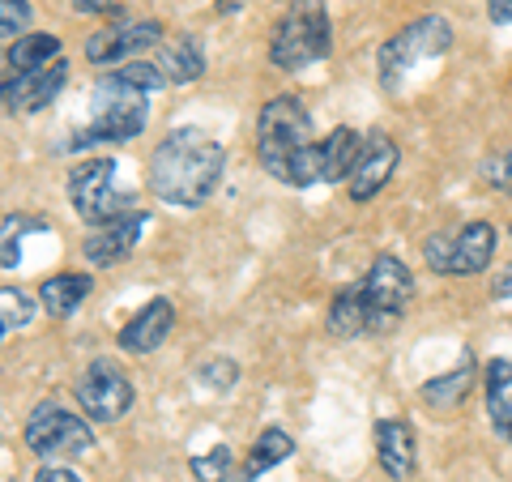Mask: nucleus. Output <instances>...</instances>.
Returning <instances> with one entry per match:
<instances>
[{"label":"nucleus","mask_w":512,"mask_h":482,"mask_svg":"<svg viewBox=\"0 0 512 482\" xmlns=\"http://www.w3.org/2000/svg\"><path fill=\"white\" fill-rule=\"evenodd\" d=\"M26 448L43 465H60L69 457H86L94 448V431L82 414L56 406V401H39L26 419Z\"/></svg>","instance_id":"nucleus-8"},{"label":"nucleus","mask_w":512,"mask_h":482,"mask_svg":"<svg viewBox=\"0 0 512 482\" xmlns=\"http://www.w3.org/2000/svg\"><path fill=\"white\" fill-rule=\"evenodd\" d=\"M30 231H43L39 218H26V214H9L0 222V269H13L22 261V235Z\"/></svg>","instance_id":"nucleus-25"},{"label":"nucleus","mask_w":512,"mask_h":482,"mask_svg":"<svg viewBox=\"0 0 512 482\" xmlns=\"http://www.w3.org/2000/svg\"><path fill=\"white\" fill-rule=\"evenodd\" d=\"M175 329V308L171 299H150L141 312H133V320L120 329L116 346L124 350V355H150V350H158L171 337Z\"/></svg>","instance_id":"nucleus-15"},{"label":"nucleus","mask_w":512,"mask_h":482,"mask_svg":"<svg viewBox=\"0 0 512 482\" xmlns=\"http://www.w3.org/2000/svg\"><path fill=\"white\" fill-rule=\"evenodd\" d=\"M244 5H252V0H218V13H222V18H231V13H239V9H244Z\"/></svg>","instance_id":"nucleus-36"},{"label":"nucleus","mask_w":512,"mask_h":482,"mask_svg":"<svg viewBox=\"0 0 512 482\" xmlns=\"http://www.w3.org/2000/svg\"><path fill=\"white\" fill-rule=\"evenodd\" d=\"M197 380L205 384V389H222V393H227L231 384L239 380V367H235V359H210L197 372Z\"/></svg>","instance_id":"nucleus-31"},{"label":"nucleus","mask_w":512,"mask_h":482,"mask_svg":"<svg viewBox=\"0 0 512 482\" xmlns=\"http://www.w3.org/2000/svg\"><path fill=\"white\" fill-rule=\"evenodd\" d=\"M474 380H478V363H474V350H461V359L448 367V372L440 376H431L423 384V401L431 410H457L461 401L470 397L474 389Z\"/></svg>","instance_id":"nucleus-17"},{"label":"nucleus","mask_w":512,"mask_h":482,"mask_svg":"<svg viewBox=\"0 0 512 482\" xmlns=\"http://www.w3.org/2000/svg\"><path fill=\"white\" fill-rule=\"evenodd\" d=\"M163 43V22H154V18H137V22H116V26H107L99 30V35H90L86 39V60L90 64H124L128 56H137V52H146V47H158Z\"/></svg>","instance_id":"nucleus-11"},{"label":"nucleus","mask_w":512,"mask_h":482,"mask_svg":"<svg viewBox=\"0 0 512 482\" xmlns=\"http://www.w3.org/2000/svg\"><path fill=\"white\" fill-rule=\"evenodd\" d=\"M35 482H82V478H77L69 465H43V470L35 474Z\"/></svg>","instance_id":"nucleus-32"},{"label":"nucleus","mask_w":512,"mask_h":482,"mask_svg":"<svg viewBox=\"0 0 512 482\" xmlns=\"http://www.w3.org/2000/svg\"><path fill=\"white\" fill-rule=\"evenodd\" d=\"M77 406L90 423H120L133 410V380L116 359H94L77 376Z\"/></svg>","instance_id":"nucleus-10"},{"label":"nucleus","mask_w":512,"mask_h":482,"mask_svg":"<svg viewBox=\"0 0 512 482\" xmlns=\"http://www.w3.org/2000/svg\"><path fill=\"white\" fill-rule=\"evenodd\" d=\"M111 73H116L124 86L141 90V94L167 90V77H163V69H158V60H124V64H116V69H111Z\"/></svg>","instance_id":"nucleus-27"},{"label":"nucleus","mask_w":512,"mask_h":482,"mask_svg":"<svg viewBox=\"0 0 512 482\" xmlns=\"http://www.w3.org/2000/svg\"><path fill=\"white\" fill-rule=\"evenodd\" d=\"M64 82H69V64L64 60L47 64L39 73H13L5 82V107L22 111V116H35V111L52 107V99L64 90Z\"/></svg>","instance_id":"nucleus-13"},{"label":"nucleus","mask_w":512,"mask_h":482,"mask_svg":"<svg viewBox=\"0 0 512 482\" xmlns=\"http://www.w3.org/2000/svg\"><path fill=\"white\" fill-rule=\"evenodd\" d=\"M372 440H376V461L380 470L389 474L393 482H406L419 465V453H414V431L406 419H380L372 427Z\"/></svg>","instance_id":"nucleus-16"},{"label":"nucleus","mask_w":512,"mask_h":482,"mask_svg":"<svg viewBox=\"0 0 512 482\" xmlns=\"http://www.w3.org/2000/svg\"><path fill=\"white\" fill-rule=\"evenodd\" d=\"M69 201L86 227H111L133 210V201L116 192V158H86L69 171Z\"/></svg>","instance_id":"nucleus-7"},{"label":"nucleus","mask_w":512,"mask_h":482,"mask_svg":"<svg viewBox=\"0 0 512 482\" xmlns=\"http://www.w3.org/2000/svg\"><path fill=\"white\" fill-rule=\"evenodd\" d=\"M73 9L77 13H103V9H111V0H73Z\"/></svg>","instance_id":"nucleus-35"},{"label":"nucleus","mask_w":512,"mask_h":482,"mask_svg":"<svg viewBox=\"0 0 512 482\" xmlns=\"http://www.w3.org/2000/svg\"><path fill=\"white\" fill-rule=\"evenodd\" d=\"M329 333L338 337H363L372 333V312H367V299H363V286L350 282L342 286L329 303Z\"/></svg>","instance_id":"nucleus-22"},{"label":"nucleus","mask_w":512,"mask_h":482,"mask_svg":"<svg viewBox=\"0 0 512 482\" xmlns=\"http://www.w3.org/2000/svg\"><path fill=\"white\" fill-rule=\"evenodd\" d=\"M491 299H512V265L491 282Z\"/></svg>","instance_id":"nucleus-34"},{"label":"nucleus","mask_w":512,"mask_h":482,"mask_svg":"<svg viewBox=\"0 0 512 482\" xmlns=\"http://www.w3.org/2000/svg\"><path fill=\"white\" fill-rule=\"evenodd\" d=\"M397 163H402V150H397V141H393V137H384V133L363 137L359 167H355V175H350V180H346L350 201H372L376 192L393 180Z\"/></svg>","instance_id":"nucleus-12"},{"label":"nucleus","mask_w":512,"mask_h":482,"mask_svg":"<svg viewBox=\"0 0 512 482\" xmlns=\"http://www.w3.org/2000/svg\"><path fill=\"white\" fill-rule=\"evenodd\" d=\"M146 227H150V214H146V210H137V214H128V218H120V222H111V227H99V231H94L86 244H82V248H86V261L99 265V269L128 261V256H133V248L141 244V235H146Z\"/></svg>","instance_id":"nucleus-14"},{"label":"nucleus","mask_w":512,"mask_h":482,"mask_svg":"<svg viewBox=\"0 0 512 482\" xmlns=\"http://www.w3.org/2000/svg\"><path fill=\"white\" fill-rule=\"evenodd\" d=\"M188 470L197 482H231V470H235V461H231V448L227 444H214L210 453H197L188 461Z\"/></svg>","instance_id":"nucleus-28"},{"label":"nucleus","mask_w":512,"mask_h":482,"mask_svg":"<svg viewBox=\"0 0 512 482\" xmlns=\"http://www.w3.org/2000/svg\"><path fill=\"white\" fill-rule=\"evenodd\" d=\"M487 18H491V26H508L512 22V0H487Z\"/></svg>","instance_id":"nucleus-33"},{"label":"nucleus","mask_w":512,"mask_h":482,"mask_svg":"<svg viewBox=\"0 0 512 482\" xmlns=\"http://www.w3.org/2000/svg\"><path fill=\"white\" fill-rule=\"evenodd\" d=\"M291 457H295V436H286L282 427H265L261 436H256V444H252L244 470H239V482H256L261 474H269L274 465L291 461Z\"/></svg>","instance_id":"nucleus-23"},{"label":"nucleus","mask_w":512,"mask_h":482,"mask_svg":"<svg viewBox=\"0 0 512 482\" xmlns=\"http://www.w3.org/2000/svg\"><path fill=\"white\" fill-rule=\"evenodd\" d=\"M448 47H453V22H448L444 13H427V18L406 22L393 39H384L380 52H376L380 86L384 90H402V82L419 69V64L440 60Z\"/></svg>","instance_id":"nucleus-5"},{"label":"nucleus","mask_w":512,"mask_h":482,"mask_svg":"<svg viewBox=\"0 0 512 482\" xmlns=\"http://www.w3.org/2000/svg\"><path fill=\"white\" fill-rule=\"evenodd\" d=\"M30 0H0V39H22L30 26Z\"/></svg>","instance_id":"nucleus-30"},{"label":"nucleus","mask_w":512,"mask_h":482,"mask_svg":"<svg viewBox=\"0 0 512 482\" xmlns=\"http://www.w3.org/2000/svg\"><path fill=\"white\" fill-rule=\"evenodd\" d=\"M478 175H483V184H487L491 192H500V197H512V146H508V150H495L491 158H483Z\"/></svg>","instance_id":"nucleus-29"},{"label":"nucleus","mask_w":512,"mask_h":482,"mask_svg":"<svg viewBox=\"0 0 512 482\" xmlns=\"http://www.w3.org/2000/svg\"><path fill=\"white\" fill-rule=\"evenodd\" d=\"M146 99L133 86H124L116 73H103L94 86V116L86 128H77L73 141H64V150H90V146H124V141L141 137L146 128Z\"/></svg>","instance_id":"nucleus-3"},{"label":"nucleus","mask_w":512,"mask_h":482,"mask_svg":"<svg viewBox=\"0 0 512 482\" xmlns=\"http://www.w3.org/2000/svg\"><path fill=\"white\" fill-rule=\"evenodd\" d=\"M60 60V39L52 35V30H35V35H22L13 39L9 47V69L13 73H39L47 69V64Z\"/></svg>","instance_id":"nucleus-24"},{"label":"nucleus","mask_w":512,"mask_h":482,"mask_svg":"<svg viewBox=\"0 0 512 482\" xmlns=\"http://www.w3.org/2000/svg\"><path fill=\"white\" fill-rule=\"evenodd\" d=\"M359 154H363V137L355 128H333L320 141V184H346L359 167Z\"/></svg>","instance_id":"nucleus-19"},{"label":"nucleus","mask_w":512,"mask_h":482,"mask_svg":"<svg viewBox=\"0 0 512 482\" xmlns=\"http://www.w3.org/2000/svg\"><path fill=\"white\" fill-rule=\"evenodd\" d=\"M30 316H35V299L26 291H13V286H0V342H5L9 333L26 329Z\"/></svg>","instance_id":"nucleus-26"},{"label":"nucleus","mask_w":512,"mask_h":482,"mask_svg":"<svg viewBox=\"0 0 512 482\" xmlns=\"http://www.w3.org/2000/svg\"><path fill=\"white\" fill-rule=\"evenodd\" d=\"M158 69H163L167 86H192V82H201V73H205V52H201L197 35H175L171 43H163Z\"/></svg>","instance_id":"nucleus-20"},{"label":"nucleus","mask_w":512,"mask_h":482,"mask_svg":"<svg viewBox=\"0 0 512 482\" xmlns=\"http://www.w3.org/2000/svg\"><path fill=\"white\" fill-rule=\"evenodd\" d=\"M256 158L278 184L312 188L320 184V141L312 116L295 94H274L256 116Z\"/></svg>","instance_id":"nucleus-2"},{"label":"nucleus","mask_w":512,"mask_h":482,"mask_svg":"<svg viewBox=\"0 0 512 482\" xmlns=\"http://www.w3.org/2000/svg\"><path fill=\"white\" fill-rule=\"evenodd\" d=\"M333 52V22L325 0H291L269 35V60L282 73L312 69Z\"/></svg>","instance_id":"nucleus-4"},{"label":"nucleus","mask_w":512,"mask_h":482,"mask_svg":"<svg viewBox=\"0 0 512 482\" xmlns=\"http://www.w3.org/2000/svg\"><path fill=\"white\" fill-rule=\"evenodd\" d=\"M90 291H94V278H86V273H56V278H47L39 286V303H43L47 316L64 320L82 308Z\"/></svg>","instance_id":"nucleus-21"},{"label":"nucleus","mask_w":512,"mask_h":482,"mask_svg":"<svg viewBox=\"0 0 512 482\" xmlns=\"http://www.w3.org/2000/svg\"><path fill=\"white\" fill-rule=\"evenodd\" d=\"M227 175V150L205 128H171L150 154V192L180 210H201Z\"/></svg>","instance_id":"nucleus-1"},{"label":"nucleus","mask_w":512,"mask_h":482,"mask_svg":"<svg viewBox=\"0 0 512 482\" xmlns=\"http://www.w3.org/2000/svg\"><path fill=\"white\" fill-rule=\"evenodd\" d=\"M487 389V423L504 444H512V355H500L483 372Z\"/></svg>","instance_id":"nucleus-18"},{"label":"nucleus","mask_w":512,"mask_h":482,"mask_svg":"<svg viewBox=\"0 0 512 482\" xmlns=\"http://www.w3.org/2000/svg\"><path fill=\"white\" fill-rule=\"evenodd\" d=\"M495 244H500V231L478 218V222H466L461 231L427 235L423 261L431 273H440V278H474V273H487Z\"/></svg>","instance_id":"nucleus-6"},{"label":"nucleus","mask_w":512,"mask_h":482,"mask_svg":"<svg viewBox=\"0 0 512 482\" xmlns=\"http://www.w3.org/2000/svg\"><path fill=\"white\" fill-rule=\"evenodd\" d=\"M359 286H363L367 312H372V333H393L402 325L410 303H414V278H410L402 256L380 252L372 261V269L359 278Z\"/></svg>","instance_id":"nucleus-9"}]
</instances>
